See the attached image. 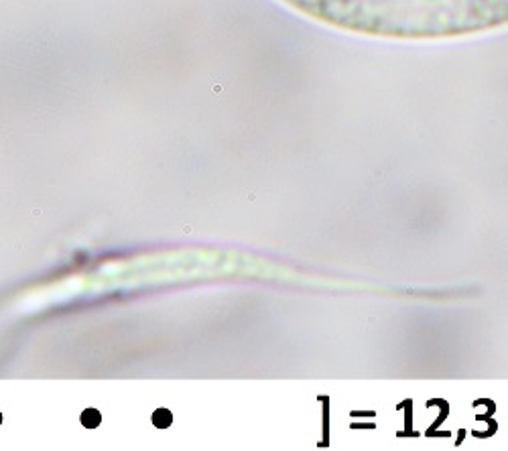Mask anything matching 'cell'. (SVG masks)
Wrapping results in <instances>:
<instances>
[{
    "instance_id": "6da1fadb",
    "label": "cell",
    "mask_w": 508,
    "mask_h": 451,
    "mask_svg": "<svg viewBox=\"0 0 508 451\" xmlns=\"http://www.w3.org/2000/svg\"><path fill=\"white\" fill-rule=\"evenodd\" d=\"M346 31L394 37H462L508 24V0H285Z\"/></svg>"
},
{
    "instance_id": "7a4b0ae2",
    "label": "cell",
    "mask_w": 508,
    "mask_h": 451,
    "mask_svg": "<svg viewBox=\"0 0 508 451\" xmlns=\"http://www.w3.org/2000/svg\"><path fill=\"white\" fill-rule=\"evenodd\" d=\"M82 421L86 423L88 427H96V425H98V421H100V415H98V411H88V413H84Z\"/></svg>"
}]
</instances>
